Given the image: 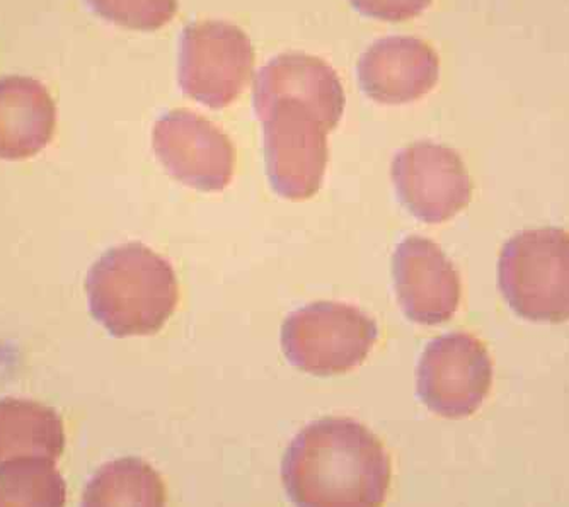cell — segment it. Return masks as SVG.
Returning a JSON list of instances; mask_svg holds the SVG:
<instances>
[{
	"label": "cell",
	"mask_w": 569,
	"mask_h": 507,
	"mask_svg": "<svg viewBox=\"0 0 569 507\" xmlns=\"http://www.w3.org/2000/svg\"><path fill=\"white\" fill-rule=\"evenodd\" d=\"M391 475L386 446L350 417L303 427L281 464L284 493L296 507H382Z\"/></svg>",
	"instance_id": "6da1fadb"
},
{
	"label": "cell",
	"mask_w": 569,
	"mask_h": 507,
	"mask_svg": "<svg viewBox=\"0 0 569 507\" xmlns=\"http://www.w3.org/2000/svg\"><path fill=\"white\" fill-rule=\"evenodd\" d=\"M92 11L118 27L137 31H156L166 27L176 11L178 0H86Z\"/></svg>",
	"instance_id": "e0dca14e"
},
{
	"label": "cell",
	"mask_w": 569,
	"mask_h": 507,
	"mask_svg": "<svg viewBox=\"0 0 569 507\" xmlns=\"http://www.w3.org/2000/svg\"><path fill=\"white\" fill-rule=\"evenodd\" d=\"M67 486L56 462L16 458L0 465V507H66Z\"/></svg>",
	"instance_id": "2e32d148"
},
{
	"label": "cell",
	"mask_w": 569,
	"mask_h": 507,
	"mask_svg": "<svg viewBox=\"0 0 569 507\" xmlns=\"http://www.w3.org/2000/svg\"><path fill=\"white\" fill-rule=\"evenodd\" d=\"M264 132L268 180L278 196L303 201L321 190L328 165V123L299 99H277L256 111Z\"/></svg>",
	"instance_id": "5b68a950"
},
{
	"label": "cell",
	"mask_w": 569,
	"mask_h": 507,
	"mask_svg": "<svg viewBox=\"0 0 569 507\" xmlns=\"http://www.w3.org/2000/svg\"><path fill=\"white\" fill-rule=\"evenodd\" d=\"M418 397L447 419L472 416L493 384V362L478 337L446 334L425 347L418 365Z\"/></svg>",
	"instance_id": "52a82bcc"
},
{
	"label": "cell",
	"mask_w": 569,
	"mask_h": 507,
	"mask_svg": "<svg viewBox=\"0 0 569 507\" xmlns=\"http://www.w3.org/2000/svg\"><path fill=\"white\" fill-rule=\"evenodd\" d=\"M86 292L92 317L114 337L159 333L179 300L171 264L140 242L99 257L89 270Z\"/></svg>",
	"instance_id": "7a4b0ae2"
},
{
	"label": "cell",
	"mask_w": 569,
	"mask_h": 507,
	"mask_svg": "<svg viewBox=\"0 0 569 507\" xmlns=\"http://www.w3.org/2000/svg\"><path fill=\"white\" fill-rule=\"evenodd\" d=\"M440 60L430 44L412 37L377 41L358 62L361 91L380 104H408L437 85Z\"/></svg>",
	"instance_id": "8fae6325"
},
{
	"label": "cell",
	"mask_w": 569,
	"mask_h": 507,
	"mask_svg": "<svg viewBox=\"0 0 569 507\" xmlns=\"http://www.w3.org/2000/svg\"><path fill=\"white\" fill-rule=\"evenodd\" d=\"M350 2L363 16L391 22L417 18L431 4V0H350Z\"/></svg>",
	"instance_id": "ac0fdd59"
},
{
	"label": "cell",
	"mask_w": 569,
	"mask_h": 507,
	"mask_svg": "<svg viewBox=\"0 0 569 507\" xmlns=\"http://www.w3.org/2000/svg\"><path fill=\"white\" fill-rule=\"evenodd\" d=\"M402 206L425 223H443L471 203L472 181L456 150L433 142L406 146L392 161Z\"/></svg>",
	"instance_id": "ba28073f"
},
{
	"label": "cell",
	"mask_w": 569,
	"mask_h": 507,
	"mask_svg": "<svg viewBox=\"0 0 569 507\" xmlns=\"http://www.w3.org/2000/svg\"><path fill=\"white\" fill-rule=\"evenodd\" d=\"M377 337L376 321L360 308L315 302L284 318L281 349L296 368L309 375H343L369 358Z\"/></svg>",
	"instance_id": "277c9868"
},
{
	"label": "cell",
	"mask_w": 569,
	"mask_h": 507,
	"mask_svg": "<svg viewBox=\"0 0 569 507\" xmlns=\"http://www.w3.org/2000/svg\"><path fill=\"white\" fill-rule=\"evenodd\" d=\"M153 152L179 183L198 191L226 190L236 169V149L212 121L187 110L164 114L153 126Z\"/></svg>",
	"instance_id": "9c48e42d"
},
{
	"label": "cell",
	"mask_w": 569,
	"mask_h": 507,
	"mask_svg": "<svg viewBox=\"0 0 569 507\" xmlns=\"http://www.w3.org/2000/svg\"><path fill=\"white\" fill-rule=\"evenodd\" d=\"M254 50L241 28L226 21L193 22L181 37L179 85L212 110L234 103L251 79Z\"/></svg>",
	"instance_id": "8992f818"
},
{
	"label": "cell",
	"mask_w": 569,
	"mask_h": 507,
	"mask_svg": "<svg viewBox=\"0 0 569 507\" xmlns=\"http://www.w3.org/2000/svg\"><path fill=\"white\" fill-rule=\"evenodd\" d=\"M168 490L156 468L133 456L102 465L89 480L81 507H166Z\"/></svg>",
	"instance_id": "9a60e30c"
},
{
	"label": "cell",
	"mask_w": 569,
	"mask_h": 507,
	"mask_svg": "<svg viewBox=\"0 0 569 507\" xmlns=\"http://www.w3.org/2000/svg\"><path fill=\"white\" fill-rule=\"evenodd\" d=\"M498 283L520 317L546 324L568 321V232L548 226L511 237L501 249Z\"/></svg>",
	"instance_id": "3957f363"
},
{
	"label": "cell",
	"mask_w": 569,
	"mask_h": 507,
	"mask_svg": "<svg viewBox=\"0 0 569 507\" xmlns=\"http://www.w3.org/2000/svg\"><path fill=\"white\" fill-rule=\"evenodd\" d=\"M399 305L409 321L438 325L459 308L462 285L452 261L430 239H405L392 260Z\"/></svg>",
	"instance_id": "30bf717a"
},
{
	"label": "cell",
	"mask_w": 569,
	"mask_h": 507,
	"mask_svg": "<svg viewBox=\"0 0 569 507\" xmlns=\"http://www.w3.org/2000/svg\"><path fill=\"white\" fill-rule=\"evenodd\" d=\"M66 448V429L57 410L24 398L0 400V465L16 458L56 462Z\"/></svg>",
	"instance_id": "5bb4252c"
},
{
	"label": "cell",
	"mask_w": 569,
	"mask_h": 507,
	"mask_svg": "<svg viewBox=\"0 0 569 507\" xmlns=\"http://www.w3.org/2000/svg\"><path fill=\"white\" fill-rule=\"evenodd\" d=\"M283 98L299 99L315 107L325 118L329 130L338 126L347 104L338 73L321 59L303 53L277 57L256 78V111Z\"/></svg>",
	"instance_id": "7c38bea8"
},
{
	"label": "cell",
	"mask_w": 569,
	"mask_h": 507,
	"mask_svg": "<svg viewBox=\"0 0 569 507\" xmlns=\"http://www.w3.org/2000/svg\"><path fill=\"white\" fill-rule=\"evenodd\" d=\"M57 108L41 82L22 75L0 79V159L22 161L53 139Z\"/></svg>",
	"instance_id": "4fadbf2b"
}]
</instances>
